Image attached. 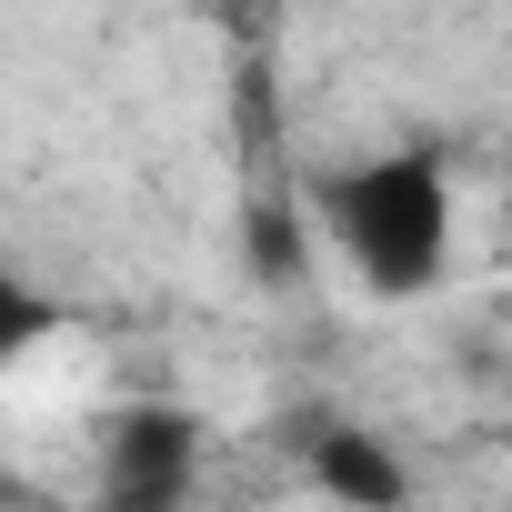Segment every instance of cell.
Here are the masks:
<instances>
[{"mask_svg":"<svg viewBox=\"0 0 512 512\" xmlns=\"http://www.w3.org/2000/svg\"><path fill=\"white\" fill-rule=\"evenodd\" d=\"M322 231L342 241V262L362 272L372 302H412L442 282L452 262V171L432 141H402V151H372V161H342L322 191H312Z\"/></svg>","mask_w":512,"mask_h":512,"instance_id":"1","label":"cell"},{"mask_svg":"<svg viewBox=\"0 0 512 512\" xmlns=\"http://www.w3.org/2000/svg\"><path fill=\"white\" fill-rule=\"evenodd\" d=\"M101 512H191L201 492V422L181 402H121L101 422V462H91Z\"/></svg>","mask_w":512,"mask_h":512,"instance_id":"2","label":"cell"},{"mask_svg":"<svg viewBox=\"0 0 512 512\" xmlns=\"http://www.w3.org/2000/svg\"><path fill=\"white\" fill-rule=\"evenodd\" d=\"M302 462H312V492L342 502V512H402V502H412V472H402L392 442L362 432V422H322Z\"/></svg>","mask_w":512,"mask_h":512,"instance_id":"3","label":"cell"},{"mask_svg":"<svg viewBox=\"0 0 512 512\" xmlns=\"http://www.w3.org/2000/svg\"><path fill=\"white\" fill-rule=\"evenodd\" d=\"M241 262L262 272V282H302V262H312V241H302L292 201H251V211H241Z\"/></svg>","mask_w":512,"mask_h":512,"instance_id":"4","label":"cell"}]
</instances>
